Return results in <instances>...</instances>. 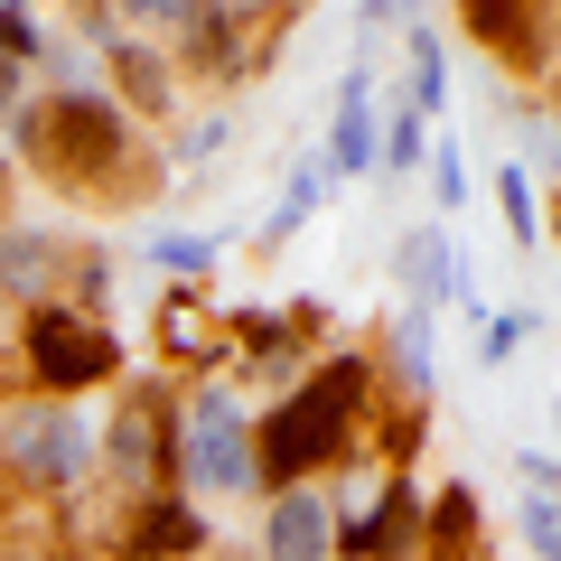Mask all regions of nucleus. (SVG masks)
<instances>
[{
    "mask_svg": "<svg viewBox=\"0 0 561 561\" xmlns=\"http://www.w3.org/2000/svg\"><path fill=\"white\" fill-rule=\"evenodd\" d=\"M356 412H365V365H356V356L319 365L300 393L280 402L272 421H262V440H253V478H262V486H280V496H290V486H309V468L346 459V431H356Z\"/></svg>",
    "mask_w": 561,
    "mask_h": 561,
    "instance_id": "obj_1",
    "label": "nucleus"
},
{
    "mask_svg": "<svg viewBox=\"0 0 561 561\" xmlns=\"http://www.w3.org/2000/svg\"><path fill=\"white\" fill-rule=\"evenodd\" d=\"M169 468H179V486H197V496H243V486H253V431H243V412H234L225 383H197V393H187Z\"/></svg>",
    "mask_w": 561,
    "mask_h": 561,
    "instance_id": "obj_2",
    "label": "nucleus"
},
{
    "mask_svg": "<svg viewBox=\"0 0 561 561\" xmlns=\"http://www.w3.org/2000/svg\"><path fill=\"white\" fill-rule=\"evenodd\" d=\"M28 150H38L57 179H103V169L131 150V131H122L113 94H94V84H66V94H47L38 113H28Z\"/></svg>",
    "mask_w": 561,
    "mask_h": 561,
    "instance_id": "obj_3",
    "label": "nucleus"
},
{
    "mask_svg": "<svg viewBox=\"0 0 561 561\" xmlns=\"http://www.w3.org/2000/svg\"><path fill=\"white\" fill-rule=\"evenodd\" d=\"M20 346H28V375H38L47 393H84V383L122 375L113 328H103V319H84V309H66V300H38V309H28Z\"/></svg>",
    "mask_w": 561,
    "mask_h": 561,
    "instance_id": "obj_4",
    "label": "nucleus"
},
{
    "mask_svg": "<svg viewBox=\"0 0 561 561\" xmlns=\"http://www.w3.org/2000/svg\"><path fill=\"white\" fill-rule=\"evenodd\" d=\"M0 449H10V468L38 486H76L84 468H94V431H84L66 402H20V412H0Z\"/></svg>",
    "mask_w": 561,
    "mask_h": 561,
    "instance_id": "obj_5",
    "label": "nucleus"
},
{
    "mask_svg": "<svg viewBox=\"0 0 561 561\" xmlns=\"http://www.w3.org/2000/svg\"><path fill=\"white\" fill-rule=\"evenodd\" d=\"M262 561H337V515H328V496H309V486L272 496V534H262Z\"/></svg>",
    "mask_w": 561,
    "mask_h": 561,
    "instance_id": "obj_6",
    "label": "nucleus"
},
{
    "mask_svg": "<svg viewBox=\"0 0 561 561\" xmlns=\"http://www.w3.org/2000/svg\"><path fill=\"white\" fill-rule=\"evenodd\" d=\"M94 38L113 47V76H122V103L131 113H169V57H150L140 38H122L113 20H94Z\"/></svg>",
    "mask_w": 561,
    "mask_h": 561,
    "instance_id": "obj_7",
    "label": "nucleus"
},
{
    "mask_svg": "<svg viewBox=\"0 0 561 561\" xmlns=\"http://www.w3.org/2000/svg\"><path fill=\"white\" fill-rule=\"evenodd\" d=\"M375 76H346V103H337V131H328V169L337 179H356V169H375Z\"/></svg>",
    "mask_w": 561,
    "mask_h": 561,
    "instance_id": "obj_8",
    "label": "nucleus"
},
{
    "mask_svg": "<svg viewBox=\"0 0 561 561\" xmlns=\"http://www.w3.org/2000/svg\"><path fill=\"white\" fill-rule=\"evenodd\" d=\"M197 542H206V515H197L187 496H150V505H140V534H131V552H140V561L197 552Z\"/></svg>",
    "mask_w": 561,
    "mask_h": 561,
    "instance_id": "obj_9",
    "label": "nucleus"
},
{
    "mask_svg": "<svg viewBox=\"0 0 561 561\" xmlns=\"http://www.w3.org/2000/svg\"><path fill=\"white\" fill-rule=\"evenodd\" d=\"M187 66H206V76H243V20H234V10H187Z\"/></svg>",
    "mask_w": 561,
    "mask_h": 561,
    "instance_id": "obj_10",
    "label": "nucleus"
},
{
    "mask_svg": "<svg viewBox=\"0 0 561 561\" xmlns=\"http://www.w3.org/2000/svg\"><path fill=\"white\" fill-rule=\"evenodd\" d=\"M47 272H57V243H47L38 225H20V234H0V280H10L20 300H47Z\"/></svg>",
    "mask_w": 561,
    "mask_h": 561,
    "instance_id": "obj_11",
    "label": "nucleus"
},
{
    "mask_svg": "<svg viewBox=\"0 0 561 561\" xmlns=\"http://www.w3.org/2000/svg\"><path fill=\"white\" fill-rule=\"evenodd\" d=\"M421 524H431V552H449V561H459L468 542H478V534H468V524H478V496H468V486H449V496H431V505H421Z\"/></svg>",
    "mask_w": 561,
    "mask_h": 561,
    "instance_id": "obj_12",
    "label": "nucleus"
},
{
    "mask_svg": "<svg viewBox=\"0 0 561 561\" xmlns=\"http://www.w3.org/2000/svg\"><path fill=\"white\" fill-rule=\"evenodd\" d=\"M393 365H402L412 393H431V309H412V319L393 328Z\"/></svg>",
    "mask_w": 561,
    "mask_h": 561,
    "instance_id": "obj_13",
    "label": "nucleus"
},
{
    "mask_svg": "<svg viewBox=\"0 0 561 561\" xmlns=\"http://www.w3.org/2000/svg\"><path fill=\"white\" fill-rule=\"evenodd\" d=\"M421 150H431V122H421L412 103H402V113H393V131H383V150H375V160H383V169H412Z\"/></svg>",
    "mask_w": 561,
    "mask_h": 561,
    "instance_id": "obj_14",
    "label": "nucleus"
},
{
    "mask_svg": "<svg viewBox=\"0 0 561 561\" xmlns=\"http://www.w3.org/2000/svg\"><path fill=\"white\" fill-rule=\"evenodd\" d=\"M496 197H505V216H515V243L534 253V243H542V216H534V179H524V169H505V179H496Z\"/></svg>",
    "mask_w": 561,
    "mask_h": 561,
    "instance_id": "obj_15",
    "label": "nucleus"
},
{
    "mask_svg": "<svg viewBox=\"0 0 561 561\" xmlns=\"http://www.w3.org/2000/svg\"><path fill=\"white\" fill-rule=\"evenodd\" d=\"M524 542H534L542 561H561V505H552V496H534V505H524Z\"/></svg>",
    "mask_w": 561,
    "mask_h": 561,
    "instance_id": "obj_16",
    "label": "nucleus"
},
{
    "mask_svg": "<svg viewBox=\"0 0 561 561\" xmlns=\"http://www.w3.org/2000/svg\"><path fill=\"white\" fill-rule=\"evenodd\" d=\"M515 337H524L515 319H486V328H478V356H486V365H505V356H515Z\"/></svg>",
    "mask_w": 561,
    "mask_h": 561,
    "instance_id": "obj_17",
    "label": "nucleus"
},
{
    "mask_svg": "<svg viewBox=\"0 0 561 561\" xmlns=\"http://www.w3.org/2000/svg\"><path fill=\"white\" fill-rule=\"evenodd\" d=\"M431 169H440V206H468V160H459V150H440Z\"/></svg>",
    "mask_w": 561,
    "mask_h": 561,
    "instance_id": "obj_18",
    "label": "nucleus"
},
{
    "mask_svg": "<svg viewBox=\"0 0 561 561\" xmlns=\"http://www.w3.org/2000/svg\"><path fill=\"white\" fill-rule=\"evenodd\" d=\"M160 262H169V272H206V262H216V243H197V234H187V243H160Z\"/></svg>",
    "mask_w": 561,
    "mask_h": 561,
    "instance_id": "obj_19",
    "label": "nucleus"
},
{
    "mask_svg": "<svg viewBox=\"0 0 561 561\" xmlns=\"http://www.w3.org/2000/svg\"><path fill=\"white\" fill-rule=\"evenodd\" d=\"M20 84H28V76H20V57H0V113H20Z\"/></svg>",
    "mask_w": 561,
    "mask_h": 561,
    "instance_id": "obj_20",
    "label": "nucleus"
},
{
    "mask_svg": "<svg viewBox=\"0 0 561 561\" xmlns=\"http://www.w3.org/2000/svg\"><path fill=\"white\" fill-rule=\"evenodd\" d=\"M552 421H561V402H552Z\"/></svg>",
    "mask_w": 561,
    "mask_h": 561,
    "instance_id": "obj_21",
    "label": "nucleus"
}]
</instances>
